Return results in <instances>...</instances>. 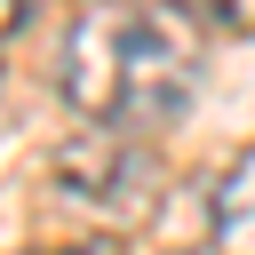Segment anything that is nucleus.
Masks as SVG:
<instances>
[{
  "label": "nucleus",
  "mask_w": 255,
  "mask_h": 255,
  "mask_svg": "<svg viewBox=\"0 0 255 255\" xmlns=\"http://www.w3.org/2000/svg\"><path fill=\"white\" fill-rule=\"evenodd\" d=\"M64 96H72V112H88L104 128L151 135V128H175L183 120V104H191V56L143 8L104 0L64 40Z\"/></svg>",
  "instance_id": "obj_1"
},
{
  "label": "nucleus",
  "mask_w": 255,
  "mask_h": 255,
  "mask_svg": "<svg viewBox=\"0 0 255 255\" xmlns=\"http://www.w3.org/2000/svg\"><path fill=\"white\" fill-rule=\"evenodd\" d=\"M56 191L104 223H135L151 215V191H159V151L135 135V128H80L64 151H56Z\"/></svg>",
  "instance_id": "obj_2"
},
{
  "label": "nucleus",
  "mask_w": 255,
  "mask_h": 255,
  "mask_svg": "<svg viewBox=\"0 0 255 255\" xmlns=\"http://www.w3.org/2000/svg\"><path fill=\"white\" fill-rule=\"evenodd\" d=\"M207 247L215 255H255V143L215 175L207 191Z\"/></svg>",
  "instance_id": "obj_3"
},
{
  "label": "nucleus",
  "mask_w": 255,
  "mask_h": 255,
  "mask_svg": "<svg viewBox=\"0 0 255 255\" xmlns=\"http://www.w3.org/2000/svg\"><path fill=\"white\" fill-rule=\"evenodd\" d=\"M183 8L215 32H255V0H183Z\"/></svg>",
  "instance_id": "obj_4"
},
{
  "label": "nucleus",
  "mask_w": 255,
  "mask_h": 255,
  "mask_svg": "<svg viewBox=\"0 0 255 255\" xmlns=\"http://www.w3.org/2000/svg\"><path fill=\"white\" fill-rule=\"evenodd\" d=\"M24 16H32V0H0V32H16Z\"/></svg>",
  "instance_id": "obj_5"
},
{
  "label": "nucleus",
  "mask_w": 255,
  "mask_h": 255,
  "mask_svg": "<svg viewBox=\"0 0 255 255\" xmlns=\"http://www.w3.org/2000/svg\"><path fill=\"white\" fill-rule=\"evenodd\" d=\"M48 255H112L104 239H88V247H48Z\"/></svg>",
  "instance_id": "obj_6"
}]
</instances>
